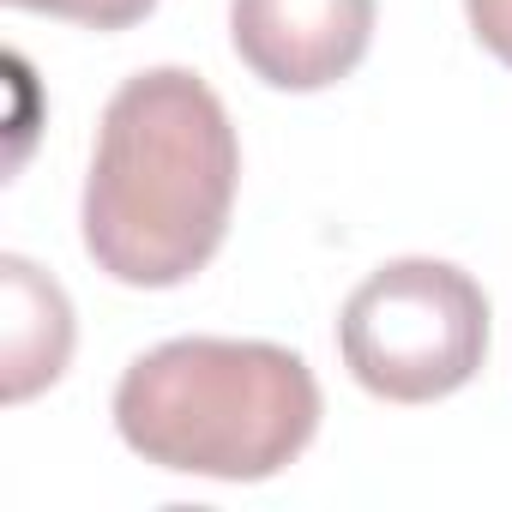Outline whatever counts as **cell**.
I'll list each match as a JSON object with an SVG mask.
<instances>
[{"mask_svg":"<svg viewBox=\"0 0 512 512\" xmlns=\"http://www.w3.org/2000/svg\"><path fill=\"white\" fill-rule=\"evenodd\" d=\"M241 139L223 97L187 67L133 73L97 127L85 175V253L127 290H175L229 235Z\"/></svg>","mask_w":512,"mask_h":512,"instance_id":"cell-1","label":"cell"},{"mask_svg":"<svg viewBox=\"0 0 512 512\" xmlns=\"http://www.w3.org/2000/svg\"><path fill=\"white\" fill-rule=\"evenodd\" d=\"M115 428L157 470L266 482L308 452L320 380L296 350L266 338H169L127 362Z\"/></svg>","mask_w":512,"mask_h":512,"instance_id":"cell-2","label":"cell"},{"mask_svg":"<svg viewBox=\"0 0 512 512\" xmlns=\"http://www.w3.org/2000/svg\"><path fill=\"white\" fill-rule=\"evenodd\" d=\"M338 356L386 404L452 398L488 356V296L452 260H392L350 290Z\"/></svg>","mask_w":512,"mask_h":512,"instance_id":"cell-3","label":"cell"},{"mask_svg":"<svg viewBox=\"0 0 512 512\" xmlns=\"http://www.w3.org/2000/svg\"><path fill=\"white\" fill-rule=\"evenodd\" d=\"M374 0H229V43L272 91H326L374 43Z\"/></svg>","mask_w":512,"mask_h":512,"instance_id":"cell-4","label":"cell"},{"mask_svg":"<svg viewBox=\"0 0 512 512\" xmlns=\"http://www.w3.org/2000/svg\"><path fill=\"white\" fill-rule=\"evenodd\" d=\"M73 362V302L25 253L0 260V392L7 404L37 398Z\"/></svg>","mask_w":512,"mask_h":512,"instance_id":"cell-5","label":"cell"},{"mask_svg":"<svg viewBox=\"0 0 512 512\" xmlns=\"http://www.w3.org/2000/svg\"><path fill=\"white\" fill-rule=\"evenodd\" d=\"M7 7L49 13V19L85 25V31H127V25H139V19L157 13V0H7Z\"/></svg>","mask_w":512,"mask_h":512,"instance_id":"cell-6","label":"cell"},{"mask_svg":"<svg viewBox=\"0 0 512 512\" xmlns=\"http://www.w3.org/2000/svg\"><path fill=\"white\" fill-rule=\"evenodd\" d=\"M464 13H470L476 43H482L500 67H512V0H464Z\"/></svg>","mask_w":512,"mask_h":512,"instance_id":"cell-7","label":"cell"}]
</instances>
